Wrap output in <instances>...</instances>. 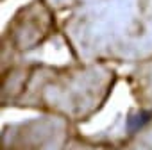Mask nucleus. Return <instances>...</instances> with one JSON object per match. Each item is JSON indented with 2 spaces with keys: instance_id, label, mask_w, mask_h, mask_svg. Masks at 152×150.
<instances>
[]
</instances>
